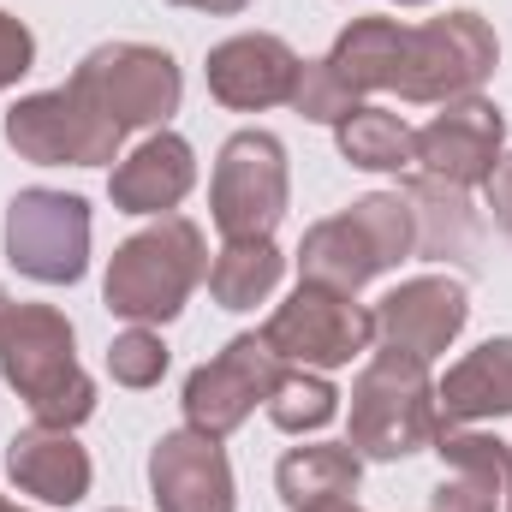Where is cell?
Masks as SVG:
<instances>
[{"mask_svg": "<svg viewBox=\"0 0 512 512\" xmlns=\"http://www.w3.org/2000/svg\"><path fill=\"white\" fill-rule=\"evenodd\" d=\"M6 262L42 286H72L90 268V203L30 185L6 203Z\"/></svg>", "mask_w": 512, "mask_h": 512, "instance_id": "cell-9", "label": "cell"}, {"mask_svg": "<svg viewBox=\"0 0 512 512\" xmlns=\"http://www.w3.org/2000/svg\"><path fill=\"white\" fill-rule=\"evenodd\" d=\"M114 512H126V507H114Z\"/></svg>", "mask_w": 512, "mask_h": 512, "instance_id": "cell-36", "label": "cell"}, {"mask_svg": "<svg viewBox=\"0 0 512 512\" xmlns=\"http://www.w3.org/2000/svg\"><path fill=\"white\" fill-rule=\"evenodd\" d=\"M501 42L483 12H447L429 24H405L399 36V66H393V96L417 108H441L459 96H477L483 78L495 72Z\"/></svg>", "mask_w": 512, "mask_h": 512, "instance_id": "cell-5", "label": "cell"}, {"mask_svg": "<svg viewBox=\"0 0 512 512\" xmlns=\"http://www.w3.org/2000/svg\"><path fill=\"white\" fill-rule=\"evenodd\" d=\"M286 274V256L274 251V239H233L209 262V298L221 310H256Z\"/></svg>", "mask_w": 512, "mask_h": 512, "instance_id": "cell-24", "label": "cell"}, {"mask_svg": "<svg viewBox=\"0 0 512 512\" xmlns=\"http://www.w3.org/2000/svg\"><path fill=\"white\" fill-rule=\"evenodd\" d=\"M399 197L411 203L417 251H423V256H471V251H477V215H471V203H465V191H459V185H441V179L411 173Z\"/></svg>", "mask_w": 512, "mask_h": 512, "instance_id": "cell-22", "label": "cell"}, {"mask_svg": "<svg viewBox=\"0 0 512 512\" xmlns=\"http://www.w3.org/2000/svg\"><path fill=\"white\" fill-rule=\"evenodd\" d=\"M489 215H495V227L512 239V155H501V167L489 179Z\"/></svg>", "mask_w": 512, "mask_h": 512, "instance_id": "cell-29", "label": "cell"}, {"mask_svg": "<svg viewBox=\"0 0 512 512\" xmlns=\"http://www.w3.org/2000/svg\"><path fill=\"white\" fill-rule=\"evenodd\" d=\"M441 411H435V382L429 364L411 352L382 346L364 376L352 382V423H346V447L358 459H411L435 441Z\"/></svg>", "mask_w": 512, "mask_h": 512, "instance_id": "cell-4", "label": "cell"}, {"mask_svg": "<svg viewBox=\"0 0 512 512\" xmlns=\"http://www.w3.org/2000/svg\"><path fill=\"white\" fill-rule=\"evenodd\" d=\"M447 465L441 489L429 495V512H501L512 483V447L501 435H477V429H435L429 441Z\"/></svg>", "mask_w": 512, "mask_h": 512, "instance_id": "cell-16", "label": "cell"}, {"mask_svg": "<svg viewBox=\"0 0 512 512\" xmlns=\"http://www.w3.org/2000/svg\"><path fill=\"white\" fill-rule=\"evenodd\" d=\"M191 185H197V155L167 126L149 131L108 173V197H114L120 215H167V209H179L191 197Z\"/></svg>", "mask_w": 512, "mask_h": 512, "instance_id": "cell-17", "label": "cell"}, {"mask_svg": "<svg viewBox=\"0 0 512 512\" xmlns=\"http://www.w3.org/2000/svg\"><path fill=\"white\" fill-rule=\"evenodd\" d=\"M334 411H340V393H334V382H328L322 370H298V364H286V376H280L274 393H268V417H274V429H286V435L328 429Z\"/></svg>", "mask_w": 512, "mask_h": 512, "instance_id": "cell-25", "label": "cell"}, {"mask_svg": "<svg viewBox=\"0 0 512 512\" xmlns=\"http://www.w3.org/2000/svg\"><path fill=\"white\" fill-rule=\"evenodd\" d=\"M72 84L114 120L120 131H149L167 126V114H179V96H185V78L173 66L167 48H149V42H102L78 60Z\"/></svg>", "mask_w": 512, "mask_h": 512, "instance_id": "cell-8", "label": "cell"}, {"mask_svg": "<svg viewBox=\"0 0 512 512\" xmlns=\"http://www.w3.org/2000/svg\"><path fill=\"white\" fill-rule=\"evenodd\" d=\"M334 137H340V155L364 173H411L417 167V131L387 108H370V102L352 108L334 126Z\"/></svg>", "mask_w": 512, "mask_h": 512, "instance_id": "cell-23", "label": "cell"}, {"mask_svg": "<svg viewBox=\"0 0 512 512\" xmlns=\"http://www.w3.org/2000/svg\"><path fill=\"white\" fill-rule=\"evenodd\" d=\"M310 512H364L358 501H328V507H310Z\"/></svg>", "mask_w": 512, "mask_h": 512, "instance_id": "cell-31", "label": "cell"}, {"mask_svg": "<svg viewBox=\"0 0 512 512\" xmlns=\"http://www.w3.org/2000/svg\"><path fill=\"white\" fill-rule=\"evenodd\" d=\"M262 340L280 364H298V370H340L352 364L358 352H370L376 340V316L346 298V292H328V286H310L298 280V292L262 322Z\"/></svg>", "mask_w": 512, "mask_h": 512, "instance_id": "cell-10", "label": "cell"}, {"mask_svg": "<svg viewBox=\"0 0 512 512\" xmlns=\"http://www.w3.org/2000/svg\"><path fill=\"white\" fill-rule=\"evenodd\" d=\"M280 376H286V364L268 352V340L262 334H239L209 364H197L185 376V399H179L185 423L203 429V435H215V441H227L256 405H268V393H274Z\"/></svg>", "mask_w": 512, "mask_h": 512, "instance_id": "cell-11", "label": "cell"}, {"mask_svg": "<svg viewBox=\"0 0 512 512\" xmlns=\"http://www.w3.org/2000/svg\"><path fill=\"white\" fill-rule=\"evenodd\" d=\"M108 376L120 387H155L167 376V346H161V334H155V328H137V322H131L126 334H114V346H108Z\"/></svg>", "mask_w": 512, "mask_h": 512, "instance_id": "cell-26", "label": "cell"}, {"mask_svg": "<svg viewBox=\"0 0 512 512\" xmlns=\"http://www.w3.org/2000/svg\"><path fill=\"white\" fill-rule=\"evenodd\" d=\"M0 376L42 429H78L96 411V382L78 364V334L54 304H12L0 322Z\"/></svg>", "mask_w": 512, "mask_h": 512, "instance_id": "cell-1", "label": "cell"}, {"mask_svg": "<svg viewBox=\"0 0 512 512\" xmlns=\"http://www.w3.org/2000/svg\"><path fill=\"white\" fill-rule=\"evenodd\" d=\"M6 310H12V298H6V286H0V322H6Z\"/></svg>", "mask_w": 512, "mask_h": 512, "instance_id": "cell-32", "label": "cell"}, {"mask_svg": "<svg viewBox=\"0 0 512 512\" xmlns=\"http://www.w3.org/2000/svg\"><path fill=\"white\" fill-rule=\"evenodd\" d=\"M30 66H36V36L24 30V18H12L0 6V90H12Z\"/></svg>", "mask_w": 512, "mask_h": 512, "instance_id": "cell-28", "label": "cell"}, {"mask_svg": "<svg viewBox=\"0 0 512 512\" xmlns=\"http://www.w3.org/2000/svg\"><path fill=\"white\" fill-rule=\"evenodd\" d=\"M286 197H292V173H286V143L274 131H233L215 155V179H209V215L215 233L233 239H274V227L286 221Z\"/></svg>", "mask_w": 512, "mask_h": 512, "instance_id": "cell-6", "label": "cell"}, {"mask_svg": "<svg viewBox=\"0 0 512 512\" xmlns=\"http://www.w3.org/2000/svg\"><path fill=\"white\" fill-rule=\"evenodd\" d=\"M399 36L405 24L399 18H352L334 48H328V72L364 102L376 90H393V66H399Z\"/></svg>", "mask_w": 512, "mask_h": 512, "instance_id": "cell-20", "label": "cell"}, {"mask_svg": "<svg viewBox=\"0 0 512 512\" xmlns=\"http://www.w3.org/2000/svg\"><path fill=\"white\" fill-rule=\"evenodd\" d=\"M149 495L161 512H233L239 489H233V465L221 453L215 435L203 429H167L149 447Z\"/></svg>", "mask_w": 512, "mask_h": 512, "instance_id": "cell-15", "label": "cell"}, {"mask_svg": "<svg viewBox=\"0 0 512 512\" xmlns=\"http://www.w3.org/2000/svg\"><path fill=\"white\" fill-rule=\"evenodd\" d=\"M399 6H429V0H399Z\"/></svg>", "mask_w": 512, "mask_h": 512, "instance_id": "cell-34", "label": "cell"}, {"mask_svg": "<svg viewBox=\"0 0 512 512\" xmlns=\"http://www.w3.org/2000/svg\"><path fill=\"white\" fill-rule=\"evenodd\" d=\"M0 512H30V507H12V501H0Z\"/></svg>", "mask_w": 512, "mask_h": 512, "instance_id": "cell-33", "label": "cell"}, {"mask_svg": "<svg viewBox=\"0 0 512 512\" xmlns=\"http://www.w3.org/2000/svg\"><path fill=\"white\" fill-rule=\"evenodd\" d=\"M298 72H304V60L292 54V42L268 36V30L227 36V42H215L209 60H203L209 96H215L221 108H233V114H262V108L292 102Z\"/></svg>", "mask_w": 512, "mask_h": 512, "instance_id": "cell-14", "label": "cell"}, {"mask_svg": "<svg viewBox=\"0 0 512 512\" xmlns=\"http://www.w3.org/2000/svg\"><path fill=\"white\" fill-rule=\"evenodd\" d=\"M435 411H441V429L512 417V334L483 340L477 352H465V358L435 382Z\"/></svg>", "mask_w": 512, "mask_h": 512, "instance_id": "cell-19", "label": "cell"}, {"mask_svg": "<svg viewBox=\"0 0 512 512\" xmlns=\"http://www.w3.org/2000/svg\"><path fill=\"white\" fill-rule=\"evenodd\" d=\"M507 155V120L495 102L483 96H459V102H441V114L417 131V167L423 179H441V185H489L495 167Z\"/></svg>", "mask_w": 512, "mask_h": 512, "instance_id": "cell-12", "label": "cell"}, {"mask_svg": "<svg viewBox=\"0 0 512 512\" xmlns=\"http://www.w3.org/2000/svg\"><path fill=\"white\" fill-rule=\"evenodd\" d=\"M173 6H191V12H245L251 0H173Z\"/></svg>", "mask_w": 512, "mask_h": 512, "instance_id": "cell-30", "label": "cell"}, {"mask_svg": "<svg viewBox=\"0 0 512 512\" xmlns=\"http://www.w3.org/2000/svg\"><path fill=\"white\" fill-rule=\"evenodd\" d=\"M501 512H512V483H507V507H501Z\"/></svg>", "mask_w": 512, "mask_h": 512, "instance_id": "cell-35", "label": "cell"}, {"mask_svg": "<svg viewBox=\"0 0 512 512\" xmlns=\"http://www.w3.org/2000/svg\"><path fill=\"white\" fill-rule=\"evenodd\" d=\"M6 143L36 167H114L126 131L66 78L60 90H36L6 114Z\"/></svg>", "mask_w": 512, "mask_h": 512, "instance_id": "cell-7", "label": "cell"}, {"mask_svg": "<svg viewBox=\"0 0 512 512\" xmlns=\"http://www.w3.org/2000/svg\"><path fill=\"white\" fill-rule=\"evenodd\" d=\"M376 316V340L393 352H411V358H441L459 328L471 322V292L465 280L453 274H417V280H399L382 304L370 310Z\"/></svg>", "mask_w": 512, "mask_h": 512, "instance_id": "cell-13", "label": "cell"}, {"mask_svg": "<svg viewBox=\"0 0 512 512\" xmlns=\"http://www.w3.org/2000/svg\"><path fill=\"white\" fill-rule=\"evenodd\" d=\"M411 251H417L411 203L399 191H370L346 215H328V221H316L304 233V245H298V280L358 298L376 274L399 268Z\"/></svg>", "mask_w": 512, "mask_h": 512, "instance_id": "cell-2", "label": "cell"}, {"mask_svg": "<svg viewBox=\"0 0 512 512\" xmlns=\"http://www.w3.org/2000/svg\"><path fill=\"white\" fill-rule=\"evenodd\" d=\"M203 274H209L203 227L185 221V215H161L155 227L131 233L126 245L114 251L102 298H108L114 316H126L137 328H155V322H173L185 310V298L197 292Z\"/></svg>", "mask_w": 512, "mask_h": 512, "instance_id": "cell-3", "label": "cell"}, {"mask_svg": "<svg viewBox=\"0 0 512 512\" xmlns=\"http://www.w3.org/2000/svg\"><path fill=\"white\" fill-rule=\"evenodd\" d=\"M358 477H364V459L352 447H292L274 471L280 483V501L292 512L328 507V501H352L358 495Z\"/></svg>", "mask_w": 512, "mask_h": 512, "instance_id": "cell-21", "label": "cell"}, {"mask_svg": "<svg viewBox=\"0 0 512 512\" xmlns=\"http://www.w3.org/2000/svg\"><path fill=\"white\" fill-rule=\"evenodd\" d=\"M292 108L304 114V120H316V126H340L352 108H364L334 72H328V60H304V72H298V90H292Z\"/></svg>", "mask_w": 512, "mask_h": 512, "instance_id": "cell-27", "label": "cell"}, {"mask_svg": "<svg viewBox=\"0 0 512 512\" xmlns=\"http://www.w3.org/2000/svg\"><path fill=\"white\" fill-rule=\"evenodd\" d=\"M6 477L18 483V495H36L42 507H78L90 495V453L72 441V429H18L6 441Z\"/></svg>", "mask_w": 512, "mask_h": 512, "instance_id": "cell-18", "label": "cell"}]
</instances>
